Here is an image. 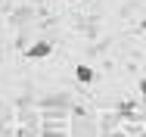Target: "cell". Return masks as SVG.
Listing matches in <instances>:
<instances>
[{"mask_svg":"<svg viewBox=\"0 0 146 137\" xmlns=\"http://www.w3.org/2000/svg\"><path fill=\"white\" fill-rule=\"evenodd\" d=\"M50 50H53V47H50L47 41H37L34 47H28V56L31 59H40V56H50Z\"/></svg>","mask_w":146,"mask_h":137,"instance_id":"6da1fadb","label":"cell"},{"mask_svg":"<svg viewBox=\"0 0 146 137\" xmlns=\"http://www.w3.org/2000/svg\"><path fill=\"white\" fill-rule=\"evenodd\" d=\"M75 78H78V81H81V84H90V81H93V69H90V65H84V62H81V65L75 69Z\"/></svg>","mask_w":146,"mask_h":137,"instance_id":"7a4b0ae2","label":"cell"},{"mask_svg":"<svg viewBox=\"0 0 146 137\" xmlns=\"http://www.w3.org/2000/svg\"><path fill=\"white\" fill-rule=\"evenodd\" d=\"M140 90H143V94H146V78H143V81H140Z\"/></svg>","mask_w":146,"mask_h":137,"instance_id":"3957f363","label":"cell"}]
</instances>
